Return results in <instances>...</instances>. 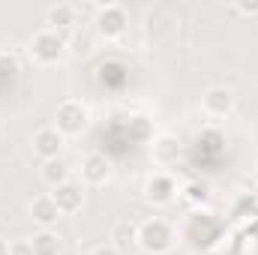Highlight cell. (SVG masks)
I'll return each instance as SVG.
<instances>
[{"mask_svg":"<svg viewBox=\"0 0 258 255\" xmlns=\"http://www.w3.org/2000/svg\"><path fill=\"white\" fill-rule=\"evenodd\" d=\"M201 108L210 117H228L234 111V93L228 87H207L201 96Z\"/></svg>","mask_w":258,"mask_h":255,"instance_id":"obj_8","label":"cell"},{"mask_svg":"<svg viewBox=\"0 0 258 255\" xmlns=\"http://www.w3.org/2000/svg\"><path fill=\"white\" fill-rule=\"evenodd\" d=\"M15 72H18V60H15L12 54H0V75H3V78H6V75L12 78Z\"/></svg>","mask_w":258,"mask_h":255,"instance_id":"obj_16","label":"cell"},{"mask_svg":"<svg viewBox=\"0 0 258 255\" xmlns=\"http://www.w3.org/2000/svg\"><path fill=\"white\" fill-rule=\"evenodd\" d=\"M129 135H132L135 141H153V126H150V120L141 117V114L129 117Z\"/></svg>","mask_w":258,"mask_h":255,"instance_id":"obj_15","label":"cell"},{"mask_svg":"<svg viewBox=\"0 0 258 255\" xmlns=\"http://www.w3.org/2000/svg\"><path fill=\"white\" fill-rule=\"evenodd\" d=\"M126 27H129V15L123 6H117V3L99 6V12H96V30H99V36L117 39V36L126 33Z\"/></svg>","mask_w":258,"mask_h":255,"instance_id":"obj_4","label":"cell"},{"mask_svg":"<svg viewBox=\"0 0 258 255\" xmlns=\"http://www.w3.org/2000/svg\"><path fill=\"white\" fill-rule=\"evenodd\" d=\"M150 153H153L156 165H174L180 159V141L174 135H159V138H153Z\"/></svg>","mask_w":258,"mask_h":255,"instance_id":"obj_12","label":"cell"},{"mask_svg":"<svg viewBox=\"0 0 258 255\" xmlns=\"http://www.w3.org/2000/svg\"><path fill=\"white\" fill-rule=\"evenodd\" d=\"M0 255H9V240L0 237Z\"/></svg>","mask_w":258,"mask_h":255,"instance_id":"obj_21","label":"cell"},{"mask_svg":"<svg viewBox=\"0 0 258 255\" xmlns=\"http://www.w3.org/2000/svg\"><path fill=\"white\" fill-rule=\"evenodd\" d=\"M90 123V111L78 102V99H66L54 111V129L60 135H81Z\"/></svg>","mask_w":258,"mask_h":255,"instance_id":"obj_3","label":"cell"},{"mask_svg":"<svg viewBox=\"0 0 258 255\" xmlns=\"http://www.w3.org/2000/svg\"><path fill=\"white\" fill-rule=\"evenodd\" d=\"M63 141L66 135H60L54 126H42L33 132V153L42 159V162H48V159H60V153H63Z\"/></svg>","mask_w":258,"mask_h":255,"instance_id":"obj_6","label":"cell"},{"mask_svg":"<svg viewBox=\"0 0 258 255\" xmlns=\"http://www.w3.org/2000/svg\"><path fill=\"white\" fill-rule=\"evenodd\" d=\"M111 177V159L105 153H87L81 159V180L87 186H102Z\"/></svg>","mask_w":258,"mask_h":255,"instance_id":"obj_7","label":"cell"},{"mask_svg":"<svg viewBox=\"0 0 258 255\" xmlns=\"http://www.w3.org/2000/svg\"><path fill=\"white\" fill-rule=\"evenodd\" d=\"M255 186H258V171H255Z\"/></svg>","mask_w":258,"mask_h":255,"instance_id":"obj_22","label":"cell"},{"mask_svg":"<svg viewBox=\"0 0 258 255\" xmlns=\"http://www.w3.org/2000/svg\"><path fill=\"white\" fill-rule=\"evenodd\" d=\"M39 177H42V183L45 186H51V189H57V186H63L72 180V168L66 165V159H48V162H42V168H39Z\"/></svg>","mask_w":258,"mask_h":255,"instance_id":"obj_13","label":"cell"},{"mask_svg":"<svg viewBox=\"0 0 258 255\" xmlns=\"http://www.w3.org/2000/svg\"><path fill=\"white\" fill-rule=\"evenodd\" d=\"M45 21H48V30H54V33L63 36V33H69V30L75 27V21H78V9H75L72 3H57V6L48 9Z\"/></svg>","mask_w":258,"mask_h":255,"instance_id":"obj_11","label":"cell"},{"mask_svg":"<svg viewBox=\"0 0 258 255\" xmlns=\"http://www.w3.org/2000/svg\"><path fill=\"white\" fill-rule=\"evenodd\" d=\"M30 246H33V255H60L63 252V240L51 228H39L30 237Z\"/></svg>","mask_w":258,"mask_h":255,"instance_id":"obj_14","label":"cell"},{"mask_svg":"<svg viewBox=\"0 0 258 255\" xmlns=\"http://www.w3.org/2000/svg\"><path fill=\"white\" fill-rule=\"evenodd\" d=\"M48 195L54 198V204H57L60 213H78L81 204H84V186L75 183V180H69V183H63V186L51 189Z\"/></svg>","mask_w":258,"mask_h":255,"instance_id":"obj_9","label":"cell"},{"mask_svg":"<svg viewBox=\"0 0 258 255\" xmlns=\"http://www.w3.org/2000/svg\"><path fill=\"white\" fill-rule=\"evenodd\" d=\"M174 228L165 222V219H147V222H141L138 225V234H135V243L144 249L147 255H165L171 252V246H174Z\"/></svg>","mask_w":258,"mask_h":255,"instance_id":"obj_1","label":"cell"},{"mask_svg":"<svg viewBox=\"0 0 258 255\" xmlns=\"http://www.w3.org/2000/svg\"><path fill=\"white\" fill-rule=\"evenodd\" d=\"M30 57L36 60V63L42 66H51V63H60L66 57V36L60 33H54V30H39L33 39H30Z\"/></svg>","mask_w":258,"mask_h":255,"instance_id":"obj_2","label":"cell"},{"mask_svg":"<svg viewBox=\"0 0 258 255\" xmlns=\"http://www.w3.org/2000/svg\"><path fill=\"white\" fill-rule=\"evenodd\" d=\"M174 195H177V180L168 174V171H156V174H150L147 177V183H144V198L150 201V204H171L174 201Z\"/></svg>","mask_w":258,"mask_h":255,"instance_id":"obj_5","label":"cell"},{"mask_svg":"<svg viewBox=\"0 0 258 255\" xmlns=\"http://www.w3.org/2000/svg\"><path fill=\"white\" fill-rule=\"evenodd\" d=\"M186 198H189V201H204V198H207V186H204V183H189V186H186Z\"/></svg>","mask_w":258,"mask_h":255,"instance_id":"obj_17","label":"cell"},{"mask_svg":"<svg viewBox=\"0 0 258 255\" xmlns=\"http://www.w3.org/2000/svg\"><path fill=\"white\" fill-rule=\"evenodd\" d=\"M90 255H120V249H117L114 243H102V246H96Z\"/></svg>","mask_w":258,"mask_h":255,"instance_id":"obj_20","label":"cell"},{"mask_svg":"<svg viewBox=\"0 0 258 255\" xmlns=\"http://www.w3.org/2000/svg\"><path fill=\"white\" fill-rule=\"evenodd\" d=\"M234 9H237L240 15H258V0H255V3H246V0H240Z\"/></svg>","mask_w":258,"mask_h":255,"instance_id":"obj_19","label":"cell"},{"mask_svg":"<svg viewBox=\"0 0 258 255\" xmlns=\"http://www.w3.org/2000/svg\"><path fill=\"white\" fill-rule=\"evenodd\" d=\"M30 216H33V222H36L39 228H51V225H57V219H60L63 213L57 210V204H54L51 195H36V198L30 201Z\"/></svg>","mask_w":258,"mask_h":255,"instance_id":"obj_10","label":"cell"},{"mask_svg":"<svg viewBox=\"0 0 258 255\" xmlns=\"http://www.w3.org/2000/svg\"><path fill=\"white\" fill-rule=\"evenodd\" d=\"M9 255H33L30 240H12L9 243Z\"/></svg>","mask_w":258,"mask_h":255,"instance_id":"obj_18","label":"cell"}]
</instances>
